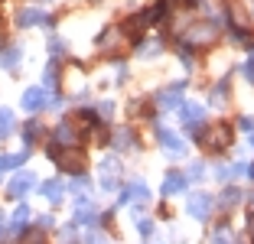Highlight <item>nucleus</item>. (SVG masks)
<instances>
[{"label":"nucleus","mask_w":254,"mask_h":244,"mask_svg":"<svg viewBox=\"0 0 254 244\" xmlns=\"http://www.w3.org/2000/svg\"><path fill=\"white\" fill-rule=\"evenodd\" d=\"M199 137V143L205 150H225L228 143H232V130L225 124H215V127H209V130H202V133H195Z\"/></svg>","instance_id":"obj_1"},{"label":"nucleus","mask_w":254,"mask_h":244,"mask_svg":"<svg viewBox=\"0 0 254 244\" xmlns=\"http://www.w3.org/2000/svg\"><path fill=\"white\" fill-rule=\"evenodd\" d=\"M53 160L59 163L62 170H68V173H82L85 170V156H82V150H75V147H65V150H59V147H53Z\"/></svg>","instance_id":"obj_2"},{"label":"nucleus","mask_w":254,"mask_h":244,"mask_svg":"<svg viewBox=\"0 0 254 244\" xmlns=\"http://www.w3.org/2000/svg\"><path fill=\"white\" fill-rule=\"evenodd\" d=\"M183 91H186V81H176V85H170V88H163L157 95V104H160V108H166V111L183 108Z\"/></svg>","instance_id":"obj_3"},{"label":"nucleus","mask_w":254,"mask_h":244,"mask_svg":"<svg viewBox=\"0 0 254 244\" xmlns=\"http://www.w3.org/2000/svg\"><path fill=\"white\" fill-rule=\"evenodd\" d=\"M189 215H192L195 222H209V215H212V199L205 192H192L189 195Z\"/></svg>","instance_id":"obj_4"},{"label":"nucleus","mask_w":254,"mask_h":244,"mask_svg":"<svg viewBox=\"0 0 254 244\" xmlns=\"http://www.w3.org/2000/svg\"><path fill=\"white\" fill-rule=\"evenodd\" d=\"M157 137H160V143L166 147V153H173V156H186V140H183V137H176L170 127H160Z\"/></svg>","instance_id":"obj_5"},{"label":"nucleus","mask_w":254,"mask_h":244,"mask_svg":"<svg viewBox=\"0 0 254 244\" xmlns=\"http://www.w3.org/2000/svg\"><path fill=\"white\" fill-rule=\"evenodd\" d=\"M33 183H36V176H33V173H16V176L7 183V192L13 195V199H23V195L33 189Z\"/></svg>","instance_id":"obj_6"},{"label":"nucleus","mask_w":254,"mask_h":244,"mask_svg":"<svg viewBox=\"0 0 254 244\" xmlns=\"http://www.w3.org/2000/svg\"><path fill=\"white\" fill-rule=\"evenodd\" d=\"M127 202H150V189L143 183H130V185H124L121 189V205H127Z\"/></svg>","instance_id":"obj_7"},{"label":"nucleus","mask_w":254,"mask_h":244,"mask_svg":"<svg viewBox=\"0 0 254 244\" xmlns=\"http://www.w3.org/2000/svg\"><path fill=\"white\" fill-rule=\"evenodd\" d=\"M215 33H218L215 23H195L192 30L186 33V39L189 43H209V39H215Z\"/></svg>","instance_id":"obj_8"},{"label":"nucleus","mask_w":254,"mask_h":244,"mask_svg":"<svg viewBox=\"0 0 254 244\" xmlns=\"http://www.w3.org/2000/svg\"><path fill=\"white\" fill-rule=\"evenodd\" d=\"M16 23H20V26H36V23H46V26H49V13H43V10H36V7H26V10H20V13H16Z\"/></svg>","instance_id":"obj_9"},{"label":"nucleus","mask_w":254,"mask_h":244,"mask_svg":"<svg viewBox=\"0 0 254 244\" xmlns=\"http://www.w3.org/2000/svg\"><path fill=\"white\" fill-rule=\"evenodd\" d=\"M78 143V130L68 124H59L56 127V137H53V147H75Z\"/></svg>","instance_id":"obj_10"},{"label":"nucleus","mask_w":254,"mask_h":244,"mask_svg":"<svg viewBox=\"0 0 254 244\" xmlns=\"http://www.w3.org/2000/svg\"><path fill=\"white\" fill-rule=\"evenodd\" d=\"M163 195H180V192H186V176L183 173H166V179H163Z\"/></svg>","instance_id":"obj_11"},{"label":"nucleus","mask_w":254,"mask_h":244,"mask_svg":"<svg viewBox=\"0 0 254 244\" xmlns=\"http://www.w3.org/2000/svg\"><path fill=\"white\" fill-rule=\"evenodd\" d=\"M121 43H124V30H114V26L98 36V49H105V52H114Z\"/></svg>","instance_id":"obj_12"},{"label":"nucleus","mask_w":254,"mask_h":244,"mask_svg":"<svg viewBox=\"0 0 254 244\" xmlns=\"http://www.w3.org/2000/svg\"><path fill=\"white\" fill-rule=\"evenodd\" d=\"M23 108H26V111H39V108H46V91L43 88H26V91H23Z\"/></svg>","instance_id":"obj_13"},{"label":"nucleus","mask_w":254,"mask_h":244,"mask_svg":"<svg viewBox=\"0 0 254 244\" xmlns=\"http://www.w3.org/2000/svg\"><path fill=\"white\" fill-rule=\"evenodd\" d=\"M205 121V108L202 104H183V124L186 127H199Z\"/></svg>","instance_id":"obj_14"},{"label":"nucleus","mask_w":254,"mask_h":244,"mask_svg":"<svg viewBox=\"0 0 254 244\" xmlns=\"http://www.w3.org/2000/svg\"><path fill=\"white\" fill-rule=\"evenodd\" d=\"M39 192H43V199H49V202H59L65 189H62V183H59V179H46V183L39 185Z\"/></svg>","instance_id":"obj_15"},{"label":"nucleus","mask_w":254,"mask_h":244,"mask_svg":"<svg viewBox=\"0 0 254 244\" xmlns=\"http://www.w3.org/2000/svg\"><path fill=\"white\" fill-rule=\"evenodd\" d=\"M95 218H98V215H95V208H91L88 202H82V205L75 208V225H91Z\"/></svg>","instance_id":"obj_16"},{"label":"nucleus","mask_w":254,"mask_h":244,"mask_svg":"<svg viewBox=\"0 0 254 244\" xmlns=\"http://www.w3.org/2000/svg\"><path fill=\"white\" fill-rule=\"evenodd\" d=\"M111 140H114V147H118V150H130V147H134V133H130V130H127V127H124V130H118V133H114V137H111Z\"/></svg>","instance_id":"obj_17"},{"label":"nucleus","mask_w":254,"mask_h":244,"mask_svg":"<svg viewBox=\"0 0 254 244\" xmlns=\"http://www.w3.org/2000/svg\"><path fill=\"white\" fill-rule=\"evenodd\" d=\"M147 23H150V20H147V13H137L134 20L127 23V36H134V39H137V36L143 33V26H147Z\"/></svg>","instance_id":"obj_18"},{"label":"nucleus","mask_w":254,"mask_h":244,"mask_svg":"<svg viewBox=\"0 0 254 244\" xmlns=\"http://www.w3.org/2000/svg\"><path fill=\"white\" fill-rule=\"evenodd\" d=\"M20 52H23V49H16V46L3 49V56H0V68H13L16 62H20Z\"/></svg>","instance_id":"obj_19"},{"label":"nucleus","mask_w":254,"mask_h":244,"mask_svg":"<svg viewBox=\"0 0 254 244\" xmlns=\"http://www.w3.org/2000/svg\"><path fill=\"white\" fill-rule=\"evenodd\" d=\"M10 130H13V111L0 108V140H3V137H10Z\"/></svg>","instance_id":"obj_20"},{"label":"nucleus","mask_w":254,"mask_h":244,"mask_svg":"<svg viewBox=\"0 0 254 244\" xmlns=\"http://www.w3.org/2000/svg\"><path fill=\"white\" fill-rule=\"evenodd\" d=\"M23 160H26V150H23V153H7V156H0V170H13V166H20Z\"/></svg>","instance_id":"obj_21"},{"label":"nucleus","mask_w":254,"mask_h":244,"mask_svg":"<svg viewBox=\"0 0 254 244\" xmlns=\"http://www.w3.org/2000/svg\"><path fill=\"white\" fill-rule=\"evenodd\" d=\"M218 179H238L241 173H245V166H241V163H235V166H218Z\"/></svg>","instance_id":"obj_22"},{"label":"nucleus","mask_w":254,"mask_h":244,"mask_svg":"<svg viewBox=\"0 0 254 244\" xmlns=\"http://www.w3.org/2000/svg\"><path fill=\"white\" fill-rule=\"evenodd\" d=\"M238 202H241V192H238V189H225V192H222V205L225 208H235Z\"/></svg>","instance_id":"obj_23"},{"label":"nucleus","mask_w":254,"mask_h":244,"mask_svg":"<svg viewBox=\"0 0 254 244\" xmlns=\"http://www.w3.org/2000/svg\"><path fill=\"white\" fill-rule=\"evenodd\" d=\"M56 62H49V68H46V88H56Z\"/></svg>","instance_id":"obj_24"},{"label":"nucleus","mask_w":254,"mask_h":244,"mask_svg":"<svg viewBox=\"0 0 254 244\" xmlns=\"http://www.w3.org/2000/svg\"><path fill=\"white\" fill-rule=\"evenodd\" d=\"M225 88H228V85H225V81H222V85H218V88L212 91V104H215V108H222V98H225Z\"/></svg>","instance_id":"obj_25"},{"label":"nucleus","mask_w":254,"mask_h":244,"mask_svg":"<svg viewBox=\"0 0 254 244\" xmlns=\"http://www.w3.org/2000/svg\"><path fill=\"white\" fill-rule=\"evenodd\" d=\"M160 52V43H143L140 46V56H157Z\"/></svg>","instance_id":"obj_26"},{"label":"nucleus","mask_w":254,"mask_h":244,"mask_svg":"<svg viewBox=\"0 0 254 244\" xmlns=\"http://www.w3.org/2000/svg\"><path fill=\"white\" fill-rule=\"evenodd\" d=\"M85 185H88V179H85L82 173H75V179H72V189H75V192H82Z\"/></svg>","instance_id":"obj_27"},{"label":"nucleus","mask_w":254,"mask_h":244,"mask_svg":"<svg viewBox=\"0 0 254 244\" xmlns=\"http://www.w3.org/2000/svg\"><path fill=\"white\" fill-rule=\"evenodd\" d=\"M202 173H205V166H202V163H192V166H189V179H199Z\"/></svg>","instance_id":"obj_28"},{"label":"nucleus","mask_w":254,"mask_h":244,"mask_svg":"<svg viewBox=\"0 0 254 244\" xmlns=\"http://www.w3.org/2000/svg\"><path fill=\"white\" fill-rule=\"evenodd\" d=\"M180 59L186 62V65H192V49H189V46H183V49H180Z\"/></svg>","instance_id":"obj_29"},{"label":"nucleus","mask_w":254,"mask_h":244,"mask_svg":"<svg viewBox=\"0 0 254 244\" xmlns=\"http://www.w3.org/2000/svg\"><path fill=\"white\" fill-rule=\"evenodd\" d=\"M245 75H248V78H251V81H254V52H251V59H248V62H245Z\"/></svg>","instance_id":"obj_30"},{"label":"nucleus","mask_w":254,"mask_h":244,"mask_svg":"<svg viewBox=\"0 0 254 244\" xmlns=\"http://www.w3.org/2000/svg\"><path fill=\"white\" fill-rule=\"evenodd\" d=\"M114 114V104L111 101H101V118H111Z\"/></svg>","instance_id":"obj_31"},{"label":"nucleus","mask_w":254,"mask_h":244,"mask_svg":"<svg viewBox=\"0 0 254 244\" xmlns=\"http://www.w3.org/2000/svg\"><path fill=\"white\" fill-rule=\"evenodd\" d=\"M36 133H39V124H36V121H33V124H26V140H33Z\"/></svg>","instance_id":"obj_32"},{"label":"nucleus","mask_w":254,"mask_h":244,"mask_svg":"<svg viewBox=\"0 0 254 244\" xmlns=\"http://www.w3.org/2000/svg\"><path fill=\"white\" fill-rule=\"evenodd\" d=\"M137 225H140L143 235H150V231H153V222H147V218H137Z\"/></svg>","instance_id":"obj_33"},{"label":"nucleus","mask_w":254,"mask_h":244,"mask_svg":"<svg viewBox=\"0 0 254 244\" xmlns=\"http://www.w3.org/2000/svg\"><path fill=\"white\" fill-rule=\"evenodd\" d=\"M238 127H241V130H248V133H251V130H254V121H251V118H241V121H238Z\"/></svg>","instance_id":"obj_34"},{"label":"nucleus","mask_w":254,"mask_h":244,"mask_svg":"<svg viewBox=\"0 0 254 244\" xmlns=\"http://www.w3.org/2000/svg\"><path fill=\"white\" fill-rule=\"evenodd\" d=\"M215 244H235V241H232V238H225V231H218V235H215Z\"/></svg>","instance_id":"obj_35"},{"label":"nucleus","mask_w":254,"mask_h":244,"mask_svg":"<svg viewBox=\"0 0 254 244\" xmlns=\"http://www.w3.org/2000/svg\"><path fill=\"white\" fill-rule=\"evenodd\" d=\"M248 231H251V238H254V215H248Z\"/></svg>","instance_id":"obj_36"},{"label":"nucleus","mask_w":254,"mask_h":244,"mask_svg":"<svg viewBox=\"0 0 254 244\" xmlns=\"http://www.w3.org/2000/svg\"><path fill=\"white\" fill-rule=\"evenodd\" d=\"M88 244H105V238H91V241Z\"/></svg>","instance_id":"obj_37"},{"label":"nucleus","mask_w":254,"mask_h":244,"mask_svg":"<svg viewBox=\"0 0 254 244\" xmlns=\"http://www.w3.org/2000/svg\"><path fill=\"white\" fill-rule=\"evenodd\" d=\"M248 176H251V179H254V163H251V166H248Z\"/></svg>","instance_id":"obj_38"}]
</instances>
